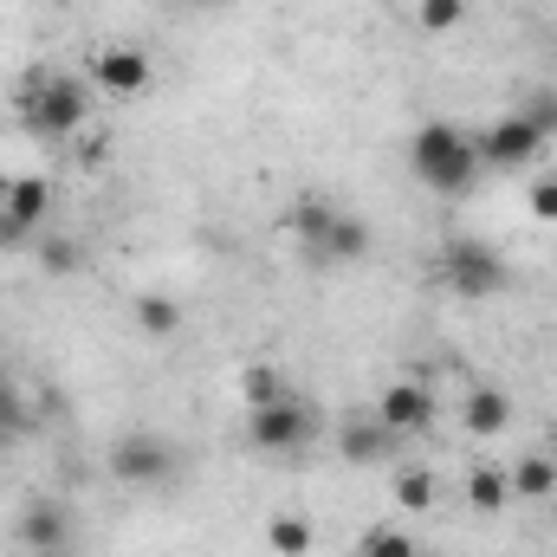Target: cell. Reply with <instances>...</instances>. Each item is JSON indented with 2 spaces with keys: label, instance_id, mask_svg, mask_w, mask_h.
Wrapping results in <instances>:
<instances>
[{
  "label": "cell",
  "instance_id": "obj_14",
  "mask_svg": "<svg viewBox=\"0 0 557 557\" xmlns=\"http://www.w3.org/2000/svg\"><path fill=\"white\" fill-rule=\"evenodd\" d=\"M467 506L473 512H506L512 506V473L506 467H473L467 473Z\"/></svg>",
  "mask_w": 557,
  "mask_h": 557
},
{
  "label": "cell",
  "instance_id": "obj_19",
  "mask_svg": "<svg viewBox=\"0 0 557 557\" xmlns=\"http://www.w3.org/2000/svg\"><path fill=\"white\" fill-rule=\"evenodd\" d=\"M357 557H421V552H416L409 532H396V525H370L363 545H357Z\"/></svg>",
  "mask_w": 557,
  "mask_h": 557
},
{
  "label": "cell",
  "instance_id": "obj_25",
  "mask_svg": "<svg viewBox=\"0 0 557 557\" xmlns=\"http://www.w3.org/2000/svg\"><path fill=\"white\" fill-rule=\"evenodd\" d=\"M525 117H532V124L552 137V131H557V98H552V91H545V98H532V111H525Z\"/></svg>",
  "mask_w": 557,
  "mask_h": 557
},
{
  "label": "cell",
  "instance_id": "obj_12",
  "mask_svg": "<svg viewBox=\"0 0 557 557\" xmlns=\"http://www.w3.org/2000/svg\"><path fill=\"white\" fill-rule=\"evenodd\" d=\"M337 454H344L350 467H383V460L396 454V434H389L376 416L344 421V428H337Z\"/></svg>",
  "mask_w": 557,
  "mask_h": 557
},
{
  "label": "cell",
  "instance_id": "obj_8",
  "mask_svg": "<svg viewBox=\"0 0 557 557\" xmlns=\"http://www.w3.org/2000/svg\"><path fill=\"white\" fill-rule=\"evenodd\" d=\"M111 473H117L124 486L156 493V486H169V480H175V454H169L149 428H137V434H124V441L111 447Z\"/></svg>",
  "mask_w": 557,
  "mask_h": 557
},
{
  "label": "cell",
  "instance_id": "obj_15",
  "mask_svg": "<svg viewBox=\"0 0 557 557\" xmlns=\"http://www.w3.org/2000/svg\"><path fill=\"white\" fill-rule=\"evenodd\" d=\"M512 473V499H552L557 493V460L552 454H525L519 467H506Z\"/></svg>",
  "mask_w": 557,
  "mask_h": 557
},
{
  "label": "cell",
  "instance_id": "obj_11",
  "mask_svg": "<svg viewBox=\"0 0 557 557\" xmlns=\"http://www.w3.org/2000/svg\"><path fill=\"white\" fill-rule=\"evenodd\" d=\"M376 421L396 434V441H409V434H428L434 428V389L428 383H389L383 389V403H376Z\"/></svg>",
  "mask_w": 557,
  "mask_h": 557
},
{
  "label": "cell",
  "instance_id": "obj_4",
  "mask_svg": "<svg viewBox=\"0 0 557 557\" xmlns=\"http://www.w3.org/2000/svg\"><path fill=\"white\" fill-rule=\"evenodd\" d=\"M434 278H441L454 298H493V292L506 285V260H499V247L454 234V240H441V253H434Z\"/></svg>",
  "mask_w": 557,
  "mask_h": 557
},
{
  "label": "cell",
  "instance_id": "obj_3",
  "mask_svg": "<svg viewBox=\"0 0 557 557\" xmlns=\"http://www.w3.org/2000/svg\"><path fill=\"white\" fill-rule=\"evenodd\" d=\"M285 227H292V240H298L311 260H331V267H350V260L370 253V227H363L350 208H337V201H298V208L285 214Z\"/></svg>",
  "mask_w": 557,
  "mask_h": 557
},
{
  "label": "cell",
  "instance_id": "obj_27",
  "mask_svg": "<svg viewBox=\"0 0 557 557\" xmlns=\"http://www.w3.org/2000/svg\"><path fill=\"white\" fill-rule=\"evenodd\" d=\"M182 7H214V0H182Z\"/></svg>",
  "mask_w": 557,
  "mask_h": 557
},
{
  "label": "cell",
  "instance_id": "obj_20",
  "mask_svg": "<svg viewBox=\"0 0 557 557\" xmlns=\"http://www.w3.org/2000/svg\"><path fill=\"white\" fill-rule=\"evenodd\" d=\"M396 506H403V512H428V506H434V473H421V467L396 473Z\"/></svg>",
  "mask_w": 557,
  "mask_h": 557
},
{
  "label": "cell",
  "instance_id": "obj_13",
  "mask_svg": "<svg viewBox=\"0 0 557 557\" xmlns=\"http://www.w3.org/2000/svg\"><path fill=\"white\" fill-rule=\"evenodd\" d=\"M460 421H467V434H486V441H493V434H506V421H512V396L486 383V389H473V396H467Z\"/></svg>",
  "mask_w": 557,
  "mask_h": 557
},
{
  "label": "cell",
  "instance_id": "obj_2",
  "mask_svg": "<svg viewBox=\"0 0 557 557\" xmlns=\"http://www.w3.org/2000/svg\"><path fill=\"white\" fill-rule=\"evenodd\" d=\"M20 124L33 131V137H72L78 124H91V91H85V78H72V72H33L26 85H20Z\"/></svg>",
  "mask_w": 557,
  "mask_h": 557
},
{
  "label": "cell",
  "instance_id": "obj_1",
  "mask_svg": "<svg viewBox=\"0 0 557 557\" xmlns=\"http://www.w3.org/2000/svg\"><path fill=\"white\" fill-rule=\"evenodd\" d=\"M409 169H416V182L428 195H447V201H460V195H473V182L486 175L480 169V143L467 137L460 124H421L416 143H409Z\"/></svg>",
  "mask_w": 557,
  "mask_h": 557
},
{
  "label": "cell",
  "instance_id": "obj_26",
  "mask_svg": "<svg viewBox=\"0 0 557 557\" xmlns=\"http://www.w3.org/2000/svg\"><path fill=\"white\" fill-rule=\"evenodd\" d=\"M7 182H13V175H7V169H0V195H7Z\"/></svg>",
  "mask_w": 557,
  "mask_h": 557
},
{
  "label": "cell",
  "instance_id": "obj_6",
  "mask_svg": "<svg viewBox=\"0 0 557 557\" xmlns=\"http://www.w3.org/2000/svg\"><path fill=\"white\" fill-rule=\"evenodd\" d=\"M46 214H52V182L46 175H13L7 195H0V247L7 253L13 247H33L39 227H46Z\"/></svg>",
  "mask_w": 557,
  "mask_h": 557
},
{
  "label": "cell",
  "instance_id": "obj_5",
  "mask_svg": "<svg viewBox=\"0 0 557 557\" xmlns=\"http://www.w3.org/2000/svg\"><path fill=\"white\" fill-rule=\"evenodd\" d=\"M473 143H480V169H499V175H519V169H532V162L545 156V131H539L525 111L493 117Z\"/></svg>",
  "mask_w": 557,
  "mask_h": 557
},
{
  "label": "cell",
  "instance_id": "obj_9",
  "mask_svg": "<svg viewBox=\"0 0 557 557\" xmlns=\"http://www.w3.org/2000/svg\"><path fill=\"white\" fill-rule=\"evenodd\" d=\"M13 539L33 557H72L78 519H72V506H59V499H33V506L13 519Z\"/></svg>",
  "mask_w": 557,
  "mask_h": 557
},
{
  "label": "cell",
  "instance_id": "obj_24",
  "mask_svg": "<svg viewBox=\"0 0 557 557\" xmlns=\"http://www.w3.org/2000/svg\"><path fill=\"white\" fill-rule=\"evenodd\" d=\"M39 260H46V273H78V267H85V253H78L72 240H46Z\"/></svg>",
  "mask_w": 557,
  "mask_h": 557
},
{
  "label": "cell",
  "instance_id": "obj_7",
  "mask_svg": "<svg viewBox=\"0 0 557 557\" xmlns=\"http://www.w3.org/2000/svg\"><path fill=\"white\" fill-rule=\"evenodd\" d=\"M311 434H318V416H311L298 396H285L273 409H253V416H247V441H253L260 454H298Z\"/></svg>",
  "mask_w": 557,
  "mask_h": 557
},
{
  "label": "cell",
  "instance_id": "obj_16",
  "mask_svg": "<svg viewBox=\"0 0 557 557\" xmlns=\"http://www.w3.org/2000/svg\"><path fill=\"white\" fill-rule=\"evenodd\" d=\"M137 331L143 337H156V344H169V337L182 331V305L162 298V292H143L137 298Z\"/></svg>",
  "mask_w": 557,
  "mask_h": 557
},
{
  "label": "cell",
  "instance_id": "obj_22",
  "mask_svg": "<svg viewBox=\"0 0 557 557\" xmlns=\"http://www.w3.org/2000/svg\"><path fill=\"white\" fill-rule=\"evenodd\" d=\"M416 20H421V33H454L467 20V0H421Z\"/></svg>",
  "mask_w": 557,
  "mask_h": 557
},
{
  "label": "cell",
  "instance_id": "obj_23",
  "mask_svg": "<svg viewBox=\"0 0 557 557\" xmlns=\"http://www.w3.org/2000/svg\"><path fill=\"white\" fill-rule=\"evenodd\" d=\"M525 208H532L539 227H557V175H539V182L525 188Z\"/></svg>",
  "mask_w": 557,
  "mask_h": 557
},
{
  "label": "cell",
  "instance_id": "obj_18",
  "mask_svg": "<svg viewBox=\"0 0 557 557\" xmlns=\"http://www.w3.org/2000/svg\"><path fill=\"white\" fill-rule=\"evenodd\" d=\"M311 525L298 519V512H278L273 525H267V545H273V557H311Z\"/></svg>",
  "mask_w": 557,
  "mask_h": 557
},
{
  "label": "cell",
  "instance_id": "obj_17",
  "mask_svg": "<svg viewBox=\"0 0 557 557\" xmlns=\"http://www.w3.org/2000/svg\"><path fill=\"white\" fill-rule=\"evenodd\" d=\"M240 396H247V409H273V403H285V396H292V389H285V370L253 363V370L240 376Z\"/></svg>",
  "mask_w": 557,
  "mask_h": 557
},
{
  "label": "cell",
  "instance_id": "obj_21",
  "mask_svg": "<svg viewBox=\"0 0 557 557\" xmlns=\"http://www.w3.org/2000/svg\"><path fill=\"white\" fill-rule=\"evenodd\" d=\"M26 428H33V416H26V403H20V383L0 376V441H20Z\"/></svg>",
  "mask_w": 557,
  "mask_h": 557
},
{
  "label": "cell",
  "instance_id": "obj_10",
  "mask_svg": "<svg viewBox=\"0 0 557 557\" xmlns=\"http://www.w3.org/2000/svg\"><path fill=\"white\" fill-rule=\"evenodd\" d=\"M85 72H91V85L111 91V98H137V91H149V78H156V65H149L143 46H104Z\"/></svg>",
  "mask_w": 557,
  "mask_h": 557
}]
</instances>
